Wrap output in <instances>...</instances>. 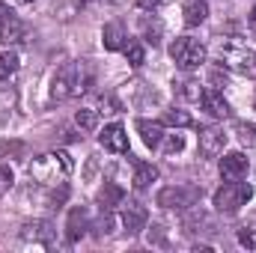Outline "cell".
Masks as SVG:
<instances>
[{
    "label": "cell",
    "mask_w": 256,
    "mask_h": 253,
    "mask_svg": "<svg viewBox=\"0 0 256 253\" xmlns=\"http://www.w3.org/2000/svg\"><path fill=\"white\" fill-rule=\"evenodd\" d=\"M21 238H24V242H33V244L48 248V244L57 238V230H54L48 220H27V224L21 226Z\"/></svg>",
    "instance_id": "9"
},
{
    "label": "cell",
    "mask_w": 256,
    "mask_h": 253,
    "mask_svg": "<svg viewBox=\"0 0 256 253\" xmlns=\"http://www.w3.org/2000/svg\"><path fill=\"white\" fill-rule=\"evenodd\" d=\"M250 27H256V6H254V12H250Z\"/></svg>",
    "instance_id": "32"
},
{
    "label": "cell",
    "mask_w": 256,
    "mask_h": 253,
    "mask_svg": "<svg viewBox=\"0 0 256 253\" xmlns=\"http://www.w3.org/2000/svg\"><path fill=\"white\" fill-rule=\"evenodd\" d=\"M90 84H92V74L86 72V66H84V63H72V66H66L63 72L54 78L51 96H54L57 102H63V98H72V96L86 92V86H90Z\"/></svg>",
    "instance_id": "3"
},
{
    "label": "cell",
    "mask_w": 256,
    "mask_h": 253,
    "mask_svg": "<svg viewBox=\"0 0 256 253\" xmlns=\"http://www.w3.org/2000/svg\"><path fill=\"white\" fill-rule=\"evenodd\" d=\"M254 196V188L248 182H224L220 188L214 190V208L220 214H236L242 212V206H248V200Z\"/></svg>",
    "instance_id": "4"
},
{
    "label": "cell",
    "mask_w": 256,
    "mask_h": 253,
    "mask_svg": "<svg viewBox=\"0 0 256 253\" xmlns=\"http://www.w3.org/2000/svg\"><path fill=\"white\" fill-rule=\"evenodd\" d=\"M18 72V54L15 51H0V80H9Z\"/></svg>",
    "instance_id": "22"
},
{
    "label": "cell",
    "mask_w": 256,
    "mask_h": 253,
    "mask_svg": "<svg viewBox=\"0 0 256 253\" xmlns=\"http://www.w3.org/2000/svg\"><path fill=\"white\" fill-rule=\"evenodd\" d=\"M24 3H33V0H24Z\"/></svg>",
    "instance_id": "33"
},
{
    "label": "cell",
    "mask_w": 256,
    "mask_h": 253,
    "mask_svg": "<svg viewBox=\"0 0 256 253\" xmlns=\"http://www.w3.org/2000/svg\"><path fill=\"white\" fill-rule=\"evenodd\" d=\"M12 152H21V143H9V140H0V158L12 155Z\"/></svg>",
    "instance_id": "29"
},
{
    "label": "cell",
    "mask_w": 256,
    "mask_h": 253,
    "mask_svg": "<svg viewBox=\"0 0 256 253\" xmlns=\"http://www.w3.org/2000/svg\"><path fill=\"white\" fill-rule=\"evenodd\" d=\"M224 146H226L224 128H218V126L200 128V155H202V158H218V155H224Z\"/></svg>",
    "instance_id": "8"
},
{
    "label": "cell",
    "mask_w": 256,
    "mask_h": 253,
    "mask_svg": "<svg viewBox=\"0 0 256 253\" xmlns=\"http://www.w3.org/2000/svg\"><path fill=\"white\" fill-rule=\"evenodd\" d=\"M108 232H114V220H110V214H104V218L98 220V236H108Z\"/></svg>",
    "instance_id": "30"
},
{
    "label": "cell",
    "mask_w": 256,
    "mask_h": 253,
    "mask_svg": "<svg viewBox=\"0 0 256 253\" xmlns=\"http://www.w3.org/2000/svg\"><path fill=\"white\" fill-rule=\"evenodd\" d=\"M248 167H250V161L244 152H226L220 158V179L224 182H242L248 176Z\"/></svg>",
    "instance_id": "7"
},
{
    "label": "cell",
    "mask_w": 256,
    "mask_h": 253,
    "mask_svg": "<svg viewBox=\"0 0 256 253\" xmlns=\"http://www.w3.org/2000/svg\"><path fill=\"white\" fill-rule=\"evenodd\" d=\"M158 179V167L155 164H149V161H134V188L137 190H143V188H149L152 182Z\"/></svg>",
    "instance_id": "18"
},
{
    "label": "cell",
    "mask_w": 256,
    "mask_h": 253,
    "mask_svg": "<svg viewBox=\"0 0 256 253\" xmlns=\"http://www.w3.org/2000/svg\"><path fill=\"white\" fill-rule=\"evenodd\" d=\"M161 122H164V126H170V128H188L194 120H191V114H188V110L173 108V110H167V114H164V120H161Z\"/></svg>",
    "instance_id": "21"
},
{
    "label": "cell",
    "mask_w": 256,
    "mask_h": 253,
    "mask_svg": "<svg viewBox=\"0 0 256 253\" xmlns=\"http://www.w3.org/2000/svg\"><path fill=\"white\" fill-rule=\"evenodd\" d=\"M98 143H102L108 152H120V155H126V152H128V134H126V128L120 126V122L104 126V131L98 134Z\"/></svg>",
    "instance_id": "12"
},
{
    "label": "cell",
    "mask_w": 256,
    "mask_h": 253,
    "mask_svg": "<svg viewBox=\"0 0 256 253\" xmlns=\"http://www.w3.org/2000/svg\"><path fill=\"white\" fill-rule=\"evenodd\" d=\"M146 220H149V214H146L143 202H134V200L122 202V226H126L128 236L143 232V230H146Z\"/></svg>",
    "instance_id": "10"
},
{
    "label": "cell",
    "mask_w": 256,
    "mask_h": 253,
    "mask_svg": "<svg viewBox=\"0 0 256 253\" xmlns=\"http://www.w3.org/2000/svg\"><path fill=\"white\" fill-rule=\"evenodd\" d=\"M170 57H173V63L179 66V68L194 72V68H200V66L206 63L208 51H206V45H202L200 39H194V36H179V39L170 45Z\"/></svg>",
    "instance_id": "5"
},
{
    "label": "cell",
    "mask_w": 256,
    "mask_h": 253,
    "mask_svg": "<svg viewBox=\"0 0 256 253\" xmlns=\"http://www.w3.org/2000/svg\"><path fill=\"white\" fill-rule=\"evenodd\" d=\"M24 39V21L15 15V12H3L0 15V42L6 45H15Z\"/></svg>",
    "instance_id": "14"
},
{
    "label": "cell",
    "mask_w": 256,
    "mask_h": 253,
    "mask_svg": "<svg viewBox=\"0 0 256 253\" xmlns=\"http://www.w3.org/2000/svg\"><path fill=\"white\" fill-rule=\"evenodd\" d=\"M74 126L80 128V131H96L98 128V110L96 108H80L74 114Z\"/></svg>",
    "instance_id": "20"
},
{
    "label": "cell",
    "mask_w": 256,
    "mask_h": 253,
    "mask_svg": "<svg viewBox=\"0 0 256 253\" xmlns=\"http://www.w3.org/2000/svg\"><path fill=\"white\" fill-rule=\"evenodd\" d=\"M86 230H90V214H86V208H72L68 212V220H66V238L74 244V242H80L84 236H86Z\"/></svg>",
    "instance_id": "13"
},
{
    "label": "cell",
    "mask_w": 256,
    "mask_h": 253,
    "mask_svg": "<svg viewBox=\"0 0 256 253\" xmlns=\"http://www.w3.org/2000/svg\"><path fill=\"white\" fill-rule=\"evenodd\" d=\"M27 170H30V179L33 182L48 185V188H57V185H66L68 173L74 170V161H72L68 152L60 149V152H45V155L33 158Z\"/></svg>",
    "instance_id": "1"
},
{
    "label": "cell",
    "mask_w": 256,
    "mask_h": 253,
    "mask_svg": "<svg viewBox=\"0 0 256 253\" xmlns=\"http://www.w3.org/2000/svg\"><path fill=\"white\" fill-rule=\"evenodd\" d=\"M236 134H238L242 146L256 149V126H250V122H238V126H236Z\"/></svg>",
    "instance_id": "24"
},
{
    "label": "cell",
    "mask_w": 256,
    "mask_h": 253,
    "mask_svg": "<svg viewBox=\"0 0 256 253\" xmlns=\"http://www.w3.org/2000/svg\"><path fill=\"white\" fill-rule=\"evenodd\" d=\"M161 149H164L167 155H176V152H182V149H185V137H182L179 131L164 134V137H161Z\"/></svg>",
    "instance_id": "23"
},
{
    "label": "cell",
    "mask_w": 256,
    "mask_h": 253,
    "mask_svg": "<svg viewBox=\"0 0 256 253\" xmlns=\"http://www.w3.org/2000/svg\"><path fill=\"white\" fill-rule=\"evenodd\" d=\"M12 182H15V176H12V170H9L6 164H0V196H3L6 190L12 188Z\"/></svg>",
    "instance_id": "28"
},
{
    "label": "cell",
    "mask_w": 256,
    "mask_h": 253,
    "mask_svg": "<svg viewBox=\"0 0 256 253\" xmlns=\"http://www.w3.org/2000/svg\"><path fill=\"white\" fill-rule=\"evenodd\" d=\"M158 3H161V0H137V6H140V9H146V12L158 9Z\"/></svg>",
    "instance_id": "31"
},
{
    "label": "cell",
    "mask_w": 256,
    "mask_h": 253,
    "mask_svg": "<svg viewBox=\"0 0 256 253\" xmlns=\"http://www.w3.org/2000/svg\"><path fill=\"white\" fill-rule=\"evenodd\" d=\"M182 15H185V24L188 27H196V24H202L208 18V3L206 0H188L182 6Z\"/></svg>",
    "instance_id": "19"
},
{
    "label": "cell",
    "mask_w": 256,
    "mask_h": 253,
    "mask_svg": "<svg viewBox=\"0 0 256 253\" xmlns=\"http://www.w3.org/2000/svg\"><path fill=\"white\" fill-rule=\"evenodd\" d=\"M218 60L224 63V68L232 72H254L256 68V42L244 39V36H224L214 48Z\"/></svg>",
    "instance_id": "2"
},
{
    "label": "cell",
    "mask_w": 256,
    "mask_h": 253,
    "mask_svg": "<svg viewBox=\"0 0 256 253\" xmlns=\"http://www.w3.org/2000/svg\"><path fill=\"white\" fill-rule=\"evenodd\" d=\"M238 244L248 248V250H256V226H242L238 230Z\"/></svg>",
    "instance_id": "27"
},
{
    "label": "cell",
    "mask_w": 256,
    "mask_h": 253,
    "mask_svg": "<svg viewBox=\"0 0 256 253\" xmlns=\"http://www.w3.org/2000/svg\"><path fill=\"white\" fill-rule=\"evenodd\" d=\"M200 194L202 190L196 185H170V188L158 190V206L170 208V212H188L200 202Z\"/></svg>",
    "instance_id": "6"
},
{
    "label": "cell",
    "mask_w": 256,
    "mask_h": 253,
    "mask_svg": "<svg viewBox=\"0 0 256 253\" xmlns=\"http://www.w3.org/2000/svg\"><path fill=\"white\" fill-rule=\"evenodd\" d=\"M137 131L143 137V143L149 149H158L161 146V137H164V122H149V120H137Z\"/></svg>",
    "instance_id": "17"
},
{
    "label": "cell",
    "mask_w": 256,
    "mask_h": 253,
    "mask_svg": "<svg viewBox=\"0 0 256 253\" xmlns=\"http://www.w3.org/2000/svg\"><path fill=\"white\" fill-rule=\"evenodd\" d=\"M176 86H179V96H182V98H188V102H200V92H202V86H200L194 78L182 80V84H176Z\"/></svg>",
    "instance_id": "25"
},
{
    "label": "cell",
    "mask_w": 256,
    "mask_h": 253,
    "mask_svg": "<svg viewBox=\"0 0 256 253\" xmlns=\"http://www.w3.org/2000/svg\"><path fill=\"white\" fill-rule=\"evenodd\" d=\"M102 42H104V48H108V51H122V48H126V42H128L122 24H116V21L104 24V30H102Z\"/></svg>",
    "instance_id": "16"
},
{
    "label": "cell",
    "mask_w": 256,
    "mask_h": 253,
    "mask_svg": "<svg viewBox=\"0 0 256 253\" xmlns=\"http://www.w3.org/2000/svg\"><path fill=\"white\" fill-rule=\"evenodd\" d=\"M126 202V190L120 188V185H114V182H104L102 190H98V206H102V212H110V208H116V206H122Z\"/></svg>",
    "instance_id": "15"
},
{
    "label": "cell",
    "mask_w": 256,
    "mask_h": 253,
    "mask_svg": "<svg viewBox=\"0 0 256 253\" xmlns=\"http://www.w3.org/2000/svg\"><path fill=\"white\" fill-rule=\"evenodd\" d=\"M126 57L131 66H143V60H146V51H143V45L140 42H126Z\"/></svg>",
    "instance_id": "26"
},
{
    "label": "cell",
    "mask_w": 256,
    "mask_h": 253,
    "mask_svg": "<svg viewBox=\"0 0 256 253\" xmlns=\"http://www.w3.org/2000/svg\"><path fill=\"white\" fill-rule=\"evenodd\" d=\"M200 104H202V110H206L208 116H214V120H226V116H230V104H226V98L220 96L218 86H206V90L200 92Z\"/></svg>",
    "instance_id": "11"
}]
</instances>
